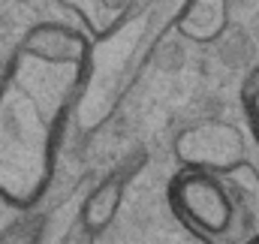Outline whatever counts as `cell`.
<instances>
[{
    "label": "cell",
    "mask_w": 259,
    "mask_h": 244,
    "mask_svg": "<svg viewBox=\"0 0 259 244\" xmlns=\"http://www.w3.org/2000/svg\"><path fill=\"white\" fill-rule=\"evenodd\" d=\"M91 58V36L61 21L33 24L0 75V199L33 208L52 187L61 139Z\"/></svg>",
    "instance_id": "cell-1"
},
{
    "label": "cell",
    "mask_w": 259,
    "mask_h": 244,
    "mask_svg": "<svg viewBox=\"0 0 259 244\" xmlns=\"http://www.w3.org/2000/svg\"><path fill=\"white\" fill-rule=\"evenodd\" d=\"M184 3L187 0H133L127 15L106 36L91 39L84 82L72 109V121L81 133H97L121 112L160 43L175 30Z\"/></svg>",
    "instance_id": "cell-2"
},
{
    "label": "cell",
    "mask_w": 259,
    "mask_h": 244,
    "mask_svg": "<svg viewBox=\"0 0 259 244\" xmlns=\"http://www.w3.org/2000/svg\"><path fill=\"white\" fill-rule=\"evenodd\" d=\"M169 208L196 241H217L232 223V193L220 175L181 169L166 190Z\"/></svg>",
    "instance_id": "cell-3"
},
{
    "label": "cell",
    "mask_w": 259,
    "mask_h": 244,
    "mask_svg": "<svg viewBox=\"0 0 259 244\" xmlns=\"http://www.w3.org/2000/svg\"><path fill=\"white\" fill-rule=\"evenodd\" d=\"M172 154L181 169L223 175L247 160V139L232 121L205 118L175 133Z\"/></svg>",
    "instance_id": "cell-4"
},
{
    "label": "cell",
    "mask_w": 259,
    "mask_h": 244,
    "mask_svg": "<svg viewBox=\"0 0 259 244\" xmlns=\"http://www.w3.org/2000/svg\"><path fill=\"white\" fill-rule=\"evenodd\" d=\"M232 193V223L211 244H253L259 241V169L244 160L220 175Z\"/></svg>",
    "instance_id": "cell-5"
},
{
    "label": "cell",
    "mask_w": 259,
    "mask_h": 244,
    "mask_svg": "<svg viewBox=\"0 0 259 244\" xmlns=\"http://www.w3.org/2000/svg\"><path fill=\"white\" fill-rule=\"evenodd\" d=\"M139 166H142V157H139L133 166H130V160H127L121 169L109 172L103 181L84 196L78 220H81V229H84L88 235H103V232L115 223V217H118V211H121V202H124L127 181L136 175Z\"/></svg>",
    "instance_id": "cell-6"
},
{
    "label": "cell",
    "mask_w": 259,
    "mask_h": 244,
    "mask_svg": "<svg viewBox=\"0 0 259 244\" xmlns=\"http://www.w3.org/2000/svg\"><path fill=\"white\" fill-rule=\"evenodd\" d=\"M229 27V0H187L175 30L196 46L217 43Z\"/></svg>",
    "instance_id": "cell-7"
},
{
    "label": "cell",
    "mask_w": 259,
    "mask_h": 244,
    "mask_svg": "<svg viewBox=\"0 0 259 244\" xmlns=\"http://www.w3.org/2000/svg\"><path fill=\"white\" fill-rule=\"evenodd\" d=\"M55 3L78 18L81 30L91 39L106 36L133 6V0H55Z\"/></svg>",
    "instance_id": "cell-8"
},
{
    "label": "cell",
    "mask_w": 259,
    "mask_h": 244,
    "mask_svg": "<svg viewBox=\"0 0 259 244\" xmlns=\"http://www.w3.org/2000/svg\"><path fill=\"white\" fill-rule=\"evenodd\" d=\"M241 106H244V118L250 124V136L259 145V66L244 78V88H241Z\"/></svg>",
    "instance_id": "cell-9"
},
{
    "label": "cell",
    "mask_w": 259,
    "mask_h": 244,
    "mask_svg": "<svg viewBox=\"0 0 259 244\" xmlns=\"http://www.w3.org/2000/svg\"><path fill=\"white\" fill-rule=\"evenodd\" d=\"M42 232V220L39 217H21L12 226H6L0 232V244H36Z\"/></svg>",
    "instance_id": "cell-10"
},
{
    "label": "cell",
    "mask_w": 259,
    "mask_h": 244,
    "mask_svg": "<svg viewBox=\"0 0 259 244\" xmlns=\"http://www.w3.org/2000/svg\"><path fill=\"white\" fill-rule=\"evenodd\" d=\"M253 244H259V241H253Z\"/></svg>",
    "instance_id": "cell-11"
}]
</instances>
